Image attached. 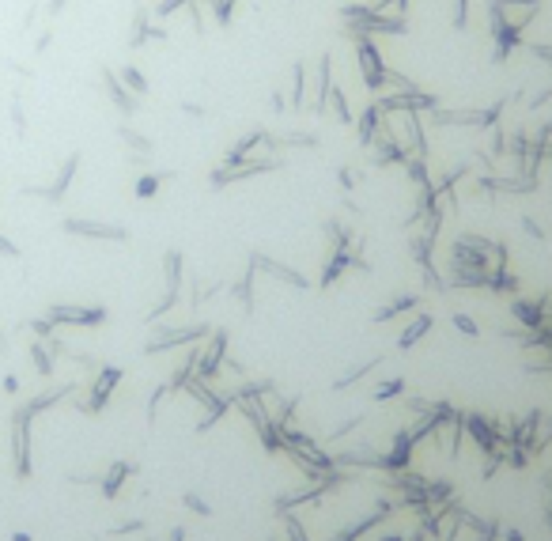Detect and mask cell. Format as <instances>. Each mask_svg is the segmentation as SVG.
Instances as JSON below:
<instances>
[{"instance_id":"2","label":"cell","mask_w":552,"mask_h":541,"mask_svg":"<svg viewBox=\"0 0 552 541\" xmlns=\"http://www.w3.org/2000/svg\"><path fill=\"white\" fill-rule=\"evenodd\" d=\"M50 322H80V326H91V322H103V311H80V307H53V311H50Z\"/></svg>"},{"instance_id":"11","label":"cell","mask_w":552,"mask_h":541,"mask_svg":"<svg viewBox=\"0 0 552 541\" xmlns=\"http://www.w3.org/2000/svg\"><path fill=\"white\" fill-rule=\"evenodd\" d=\"M30 326H35V334H42V337L53 334V322H30Z\"/></svg>"},{"instance_id":"3","label":"cell","mask_w":552,"mask_h":541,"mask_svg":"<svg viewBox=\"0 0 552 541\" xmlns=\"http://www.w3.org/2000/svg\"><path fill=\"white\" fill-rule=\"evenodd\" d=\"M76 167H80V159L69 156V159H64V167H61V174H57V182L46 186V190H30V193H42V197H53V201H57V197H61L64 190H69V178L76 174Z\"/></svg>"},{"instance_id":"9","label":"cell","mask_w":552,"mask_h":541,"mask_svg":"<svg viewBox=\"0 0 552 541\" xmlns=\"http://www.w3.org/2000/svg\"><path fill=\"white\" fill-rule=\"evenodd\" d=\"M156 182H159V178H140V186H137V193H140V197L156 193Z\"/></svg>"},{"instance_id":"6","label":"cell","mask_w":552,"mask_h":541,"mask_svg":"<svg viewBox=\"0 0 552 541\" xmlns=\"http://www.w3.org/2000/svg\"><path fill=\"white\" fill-rule=\"evenodd\" d=\"M121 76H125V84L132 87V91H148V84H144V76H140L137 69H125V72H121Z\"/></svg>"},{"instance_id":"5","label":"cell","mask_w":552,"mask_h":541,"mask_svg":"<svg viewBox=\"0 0 552 541\" xmlns=\"http://www.w3.org/2000/svg\"><path fill=\"white\" fill-rule=\"evenodd\" d=\"M103 80H106V91H110V98H114V103L121 106V110H132L137 103H132V98L125 95V87H121L117 80H114V72H103Z\"/></svg>"},{"instance_id":"8","label":"cell","mask_w":552,"mask_h":541,"mask_svg":"<svg viewBox=\"0 0 552 541\" xmlns=\"http://www.w3.org/2000/svg\"><path fill=\"white\" fill-rule=\"evenodd\" d=\"M12 121H16V132H19V137H23L27 121H23V106H19V103H12Z\"/></svg>"},{"instance_id":"15","label":"cell","mask_w":552,"mask_h":541,"mask_svg":"<svg viewBox=\"0 0 552 541\" xmlns=\"http://www.w3.org/2000/svg\"><path fill=\"white\" fill-rule=\"evenodd\" d=\"M50 8H53V12H61V8H64V0H53V4H50Z\"/></svg>"},{"instance_id":"7","label":"cell","mask_w":552,"mask_h":541,"mask_svg":"<svg viewBox=\"0 0 552 541\" xmlns=\"http://www.w3.org/2000/svg\"><path fill=\"white\" fill-rule=\"evenodd\" d=\"M30 356H35V363H38V371H42V375H50V371H53V363H50V356H46V352H42V345H35V348H30Z\"/></svg>"},{"instance_id":"4","label":"cell","mask_w":552,"mask_h":541,"mask_svg":"<svg viewBox=\"0 0 552 541\" xmlns=\"http://www.w3.org/2000/svg\"><path fill=\"white\" fill-rule=\"evenodd\" d=\"M64 231H76V235H103V239H121V231H117V227L84 224V220H64Z\"/></svg>"},{"instance_id":"12","label":"cell","mask_w":552,"mask_h":541,"mask_svg":"<svg viewBox=\"0 0 552 541\" xmlns=\"http://www.w3.org/2000/svg\"><path fill=\"white\" fill-rule=\"evenodd\" d=\"M4 390H8V394L19 390V379H16V375H8V379H4Z\"/></svg>"},{"instance_id":"14","label":"cell","mask_w":552,"mask_h":541,"mask_svg":"<svg viewBox=\"0 0 552 541\" xmlns=\"http://www.w3.org/2000/svg\"><path fill=\"white\" fill-rule=\"evenodd\" d=\"M0 356H8V337H4V329H0Z\"/></svg>"},{"instance_id":"13","label":"cell","mask_w":552,"mask_h":541,"mask_svg":"<svg viewBox=\"0 0 552 541\" xmlns=\"http://www.w3.org/2000/svg\"><path fill=\"white\" fill-rule=\"evenodd\" d=\"M50 42H53V35H50V30H46V35H42V38H38V53H42V50H50Z\"/></svg>"},{"instance_id":"16","label":"cell","mask_w":552,"mask_h":541,"mask_svg":"<svg viewBox=\"0 0 552 541\" xmlns=\"http://www.w3.org/2000/svg\"><path fill=\"white\" fill-rule=\"evenodd\" d=\"M12 541H30V534H12Z\"/></svg>"},{"instance_id":"1","label":"cell","mask_w":552,"mask_h":541,"mask_svg":"<svg viewBox=\"0 0 552 541\" xmlns=\"http://www.w3.org/2000/svg\"><path fill=\"white\" fill-rule=\"evenodd\" d=\"M12 447H16V473L27 477L30 473V413L19 409L12 416Z\"/></svg>"},{"instance_id":"10","label":"cell","mask_w":552,"mask_h":541,"mask_svg":"<svg viewBox=\"0 0 552 541\" xmlns=\"http://www.w3.org/2000/svg\"><path fill=\"white\" fill-rule=\"evenodd\" d=\"M0 254H8V258H19V246H16V242H8L4 235H0Z\"/></svg>"}]
</instances>
